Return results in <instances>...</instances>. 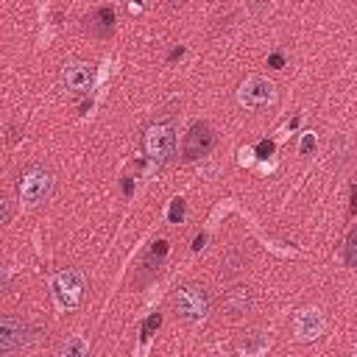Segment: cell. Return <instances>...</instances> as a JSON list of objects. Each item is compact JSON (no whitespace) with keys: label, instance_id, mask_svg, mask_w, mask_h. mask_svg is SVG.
<instances>
[{"label":"cell","instance_id":"obj_6","mask_svg":"<svg viewBox=\"0 0 357 357\" xmlns=\"http://www.w3.org/2000/svg\"><path fill=\"white\" fill-rule=\"evenodd\" d=\"M212 145H215V131H212V126L204 123V120H198V123H192L190 131L184 134L181 159H184V162H195V159L206 156V153L212 151Z\"/></svg>","mask_w":357,"mask_h":357},{"label":"cell","instance_id":"obj_2","mask_svg":"<svg viewBox=\"0 0 357 357\" xmlns=\"http://www.w3.org/2000/svg\"><path fill=\"white\" fill-rule=\"evenodd\" d=\"M173 307H176V315L190 321V324H201L206 315H209V296L201 284L195 282H184L173 290Z\"/></svg>","mask_w":357,"mask_h":357},{"label":"cell","instance_id":"obj_20","mask_svg":"<svg viewBox=\"0 0 357 357\" xmlns=\"http://www.w3.org/2000/svg\"><path fill=\"white\" fill-rule=\"evenodd\" d=\"M310 151H315V137H312V134H304V139H301V153L307 156Z\"/></svg>","mask_w":357,"mask_h":357},{"label":"cell","instance_id":"obj_14","mask_svg":"<svg viewBox=\"0 0 357 357\" xmlns=\"http://www.w3.org/2000/svg\"><path fill=\"white\" fill-rule=\"evenodd\" d=\"M59 357H86V340L81 335H73L61 343L59 349Z\"/></svg>","mask_w":357,"mask_h":357},{"label":"cell","instance_id":"obj_17","mask_svg":"<svg viewBox=\"0 0 357 357\" xmlns=\"http://www.w3.org/2000/svg\"><path fill=\"white\" fill-rule=\"evenodd\" d=\"M243 265H245V254H240V251L234 248V251L229 254V259H226V271L231 273V271H240Z\"/></svg>","mask_w":357,"mask_h":357},{"label":"cell","instance_id":"obj_19","mask_svg":"<svg viewBox=\"0 0 357 357\" xmlns=\"http://www.w3.org/2000/svg\"><path fill=\"white\" fill-rule=\"evenodd\" d=\"M273 148H276V145H273L271 139H262V142L257 145V156H259V159H268V156L273 153Z\"/></svg>","mask_w":357,"mask_h":357},{"label":"cell","instance_id":"obj_21","mask_svg":"<svg viewBox=\"0 0 357 357\" xmlns=\"http://www.w3.org/2000/svg\"><path fill=\"white\" fill-rule=\"evenodd\" d=\"M268 64H271L273 70H279V67L284 64V56H282V53H271V59H268Z\"/></svg>","mask_w":357,"mask_h":357},{"label":"cell","instance_id":"obj_16","mask_svg":"<svg viewBox=\"0 0 357 357\" xmlns=\"http://www.w3.org/2000/svg\"><path fill=\"white\" fill-rule=\"evenodd\" d=\"M181 218H184V198H173L170 209H167V220L170 223H181Z\"/></svg>","mask_w":357,"mask_h":357},{"label":"cell","instance_id":"obj_23","mask_svg":"<svg viewBox=\"0 0 357 357\" xmlns=\"http://www.w3.org/2000/svg\"><path fill=\"white\" fill-rule=\"evenodd\" d=\"M204 243H206V237H204V234H198V237L192 240V248H195V251H201V248H204Z\"/></svg>","mask_w":357,"mask_h":357},{"label":"cell","instance_id":"obj_1","mask_svg":"<svg viewBox=\"0 0 357 357\" xmlns=\"http://www.w3.org/2000/svg\"><path fill=\"white\" fill-rule=\"evenodd\" d=\"M173 145H176V117L162 114L145 128V137H142V148L156 170L167 165V159L173 156Z\"/></svg>","mask_w":357,"mask_h":357},{"label":"cell","instance_id":"obj_25","mask_svg":"<svg viewBox=\"0 0 357 357\" xmlns=\"http://www.w3.org/2000/svg\"><path fill=\"white\" fill-rule=\"evenodd\" d=\"M181 53H184V47H176V50H170V56H167V59H178Z\"/></svg>","mask_w":357,"mask_h":357},{"label":"cell","instance_id":"obj_5","mask_svg":"<svg viewBox=\"0 0 357 357\" xmlns=\"http://www.w3.org/2000/svg\"><path fill=\"white\" fill-rule=\"evenodd\" d=\"M237 98H240V103H243L245 109L259 112V109H265V106L273 103L276 86H273V81H268V78H262V75H251V78H245V81L240 84Z\"/></svg>","mask_w":357,"mask_h":357},{"label":"cell","instance_id":"obj_3","mask_svg":"<svg viewBox=\"0 0 357 357\" xmlns=\"http://www.w3.org/2000/svg\"><path fill=\"white\" fill-rule=\"evenodd\" d=\"M53 190V173L45 165H31L20 173L17 181V192L25 204H42Z\"/></svg>","mask_w":357,"mask_h":357},{"label":"cell","instance_id":"obj_11","mask_svg":"<svg viewBox=\"0 0 357 357\" xmlns=\"http://www.w3.org/2000/svg\"><path fill=\"white\" fill-rule=\"evenodd\" d=\"M165 254H167V240H156V243L148 248V254L142 257V276H139V284H145V282L159 271Z\"/></svg>","mask_w":357,"mask_h":357},{"label":"cell","instance_id":"obj_7","mask_svg":"<svg viewBox=\"0 0 357 357\" xmlns=\"http://www.w3.org/2000/svg\"><path fill=\"white\" fill-rule=\"evenodd\" d=\"M92 81H95V67L89 61H67L61 67V86L67 92H78V95L89 92Z\"/></svg>","mask_w":357,"mask_h":357},{"label":"cell","instance_id":"obj_26","mask_svg":"<svg viewBox=\"0 0 357 357\" xmlns=\"http://www.w3.org/2000/svg\"><path fill=\"white\" fill-rule=\"evenodd\" d=\"M351 212H357V187H354V195H351Z\"/></svg>","mask_w":357,"mask_h":357},{"label":"cell","instance_id":"obj_10","mask_svg":"<svg viewBox=\"0 0 357 357\" xmlns=\"http://www.w3.org/2000/svg\"><path fill=\"white\" fill-rule=\"evenodd\" d=\"M321 332H324V315L318 310H298L293 315V335H296V340L310 343V340L321 337Z\"/></svg>","mask_w":357,"mask_h":357},{"label":"cell","instance_id":"obj_13","mask_svg":"<svg viewBox=\"0 0 357 357\" xmlns=\"http://www.w3.org/2000/svg\"><path fill=\"white\" fill-rule=\"evenodd\" d=\"M237 349L245 354V357H257L262 349H265V337L262 332H245L237 337Z\"/></svg>","mask_w":357,"mask_h":357},{"label":"cell","instance_id":"obj_8","mask_svg":"<svg viewBox=\"0 0 357 357\" xmlns=\"http://www.w3.org/2000/svg\"><path fill=\"white\" fill-rule=\"evenodd\" d=\"M28 335H31V329L20 315L8 312L0 318V351L3 354H11L14 349H20L28 340Z\"/></svg>","mask_w":357,"mask_h":357},{"label":"cell","instance_id":"obj_9","mask_svg":"<svg viewBox=\"0 0 357 357\" xmlns=\"http://www.w3.org/2000/svg\"><path fill=\"white\" fill-rule=\"evenodd\" d=\"M251 307H254V293H251L248 284H231V287L223 290V296H220V310H223L229 318H240V315H245Z\"/></svg>","mask_w":357,"mask_h":357},{"label":"cell","instance_id":"obj_22","mask_svg":"<svg viewBox=\"0 0 357 357\" xmlns=\"http://www.w3.org/2000/svg\"><path fill=\"white\" fill-rule=\"evenodd\" d=\"M8 220H11V204H8V201H3V218H0V223L6 226Z\"/></svg>","mask_w":357,"mask_h":357},{"label":"cell","instance_id":"obj_18","mask_svg":"<svg viewBox=\"0 0 357 357\" xmlns=\"http://www.w3.org/2000/svg\"><path fill=\"white\" fill-rule=\"evenodd\" d=\"M159 324H162V315H159V312H153V315L142 324V337H151V332H153V329H159Z\"/></svg>","mask_w":357,"mask_h":357},{"label":"cell","instance_id":"obj_15","mask_svg":"<svg viewBox=\"0 0 357 357\" xmlns=\"http://www.w3.org/2000/svg\"><path fill=\"white\" fill-rule=\"evenodd\" d=\"M343 257L349 265H357V226L346 234V245H343Z\"/></svg>","mask_w":357,"mask_h":357},{"label":"cell","instance_id":"obj_24","mask_svg":"<svg viewBox=\"0 0 357 357\" xmlns=\"http://www.w3.org/2000/svg\"><path fill=\"white\" fill-rule=\"evenodd\" d=\"M17 137H20V134H17V128H14V126H8V137H6V139H8V142H17Z\"/></svg>","mask_w":357,"mask_h":357},{"label":"cell","instance_id":"obj_12","mask_svg":"<svg viewBox=\"0 0 357 357\" xmlns=\"http://www.w3.org/2000/svg\"><path fill=\"white\" fill-rule=\"evenodd\" d=\"M86 28L95 33V36H109L114 31V11L109 6H100L95 8L89 17H86Z\"/></svg>","mask_w":357,"mask_h":357},{"label":"cell","instance_id":"obj_4","mask_svg":"<svg viewBox=\"0 0 357 357\" xmlns=\"http://www.w3.org/2000/svg\"><path fill=\"white\" fill-rule=\"evenodd\" d=\"M53 296L59 301V307L64 310H75L81 307L84 296H86V282L75 268H64L53 276Z\"/></svg>","mask_w":357,"mask_h":357}]
</instances>
